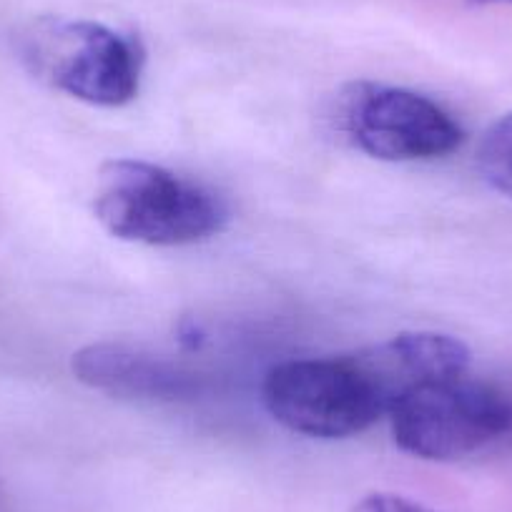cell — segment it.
<instances>
[{
  "mask_svg": "<svg viewBox=\"0 0 512 512\" xmlns=\"http://www.w3.org/2000/svg\"><path fill=\"white\" fill-rule=\"evenodd\" d=\"M93 211L111 236L149 246L199 244L229 224L219 194L139 159L101 166Z\"/></svg>",
  "mask_w": 512,
  "mask_h": 512,
  "instance_id": "1",
  "label": "cell"
},
{
  "mask_svg": "<svg viewBox=\"0 0 512 512\" xmlns=\"http://www.w3.org/2000/svg\"><path fill=\"white\" fill-rule=\"evenodd\" d=\"M262 400L279 425L317 440L367 432L392 410L362 352L277 364L264 377Z\"/></svg>",
  "mask_w": 512,
  "mask_h": 512,
  "instance_id": "2",
  "label": "cell"
},
{
  "mask_svg": "<svg viewBox=\"0 0 512 512\" xmlns=\"http://www.w3.org/2000/svg\"><path fill=\"white\" fill-rule=\"evenodd\" d=\"M21 53L33 76L91 106L118 108L139 96L146 56L131 33L48 18L26 33Z\"/></svg>",
  "mask_w": 512,
  "mask_h": 512,
  "instance_id": "3",
  "label": "cell"
},
{
  "mask_svg": "<svg viewBox=\"0 0 512 512\" xmlns=\"http://www.w3.org/2000/svg\"><path fill=\"white\" fill-rule=\"evenodd\" d=\"M395 445L432 462L470 457L512 435V395L470 372L427 382L390 412Z\"/></svg>",
  "mask_w": 512,
  "mask_h": 512,
  "instance_id": "4",
  "label": "cell"
},
{
  "mask_svg": "<svg viewBox=\"0 0 512 512\" xmlns=\"http://www.w3.org/2000/svg\"><path fill=\"white\" fill-rule=\"evenodd\" d=\"M337 126L362 154L379 161H435L465 141L440 103L410 88L354 81L337 96Z\"/></svg>",
  "mask_w": 512,
  "mask_h": 512,
  "instance_id": "5",
  "label": "cell"
},
{
  "mask_svg": "<svg viewBox=\"0 0 512 512\" xmlns=\"http://www.w3.org/2000/svg\"><path fill=\"white\" fill-rule=\"evenodd\" d=\"M71 367L78 382L118 400L184 402L206 387L194 369L126 344H88L73 354Z\"/></svg>",
  "mask_w": 512,
  "mask_h": 512,
  "instance_id": "6",
  "label": "cell"
},
{
  "mask_svg": "<svg viewBox=\"0 0 512 512\" xmlns=\"http://www.w3.org/2000/svg\"><path fill=\"white\" fill-rule=\"evenodd\" d=\"M477 166L492 189L512 199V111L485 131L477 149Z\"/></svg>",
  "mask_w": 512,
  "mask_h": 512,
  "instance_id": "7",
  "label": "cell"
},
{
  "mask_svg": "<svg viewBox=\"0 0 512 512\" xmlns=\"http://www.w3.org/2000/svg\"><path fill=\"white\" fill-rule=\"evenodd\" d=\"M352 512H435L430 507L420 505L415 500H407L402 495H392V492H372L364 495Z\"/></svg>",
  "mask_w": 512,
  "mask_h": 512,
  "instance_id": "8",
  "label": "cell"
},
{
  "mask_svg": "<svg viewBox=\"0 0 512 512\" xmlns=\"http://www.w3.org/2000/svg\"><path fill=\"white\" fill-rule=\"evenodd\" d=\"M472 6H495V3H507L512 6V0H470Z\"/></svg>",
  "mask_w": 512,
  "mask_h": 512,
  "instance_id": "9",
  "label": "cell"
}]
</instances>
